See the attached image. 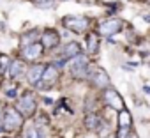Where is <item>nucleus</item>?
<instances>
[{
    "instance_id": "423d86ee",
    "label": "nucleus",
    "mask_w": 150,
    "mask_h": 138,
    "mask_svg": "<svg viewBox=\"0 0 150 138\" xmlns=\"http://www.w3.org/2000/svg\"><path fill=\"white\" fill-rule=\"evenodd\" d=\"M104 103H106L110 108L117 110V112H120V110H124V108H125L122 96H120L115 89H106V90H104Z\"/></svg>"
},
{
    "instance_id": "b1692460",
    "label": "nucleus",
    "mask_w": 150,
    "mask_h": 138,
    "mask_svg": "<svg viewBox=\"0 0 150 138\" xmlns=\"http://www.w3.org/2000/svg\"><path fill=\"white\" fill-rule=\"evenodd\" d=\"M0 65H2V64H0Z\"/></svg>"
},
{
    "instance_id": "9b49d317",
    "label": "nucleus",
    "mask_w": 150,
    "mask_h": 138,
    "mask_svg": "<svg viewBox=\"0 0 150 138\" xmlns=\"http://www.w3.org/2000/svg\"><path fill=\"white\" fill-rule=\"evenodd\" d=\"M44 69H46V64H35V65H30L25 76H27V80H28L32 85H37V83L41 82V78H42Z\"/></svg>"
},
{
    "instance_id": "aec40b11",
    "label": "nucleus",
    "mask_w": 150,
    "mask_h": 138,
    "mask_svg": "<svg viewBox=\"0 0 150 138\" xmlns=\"http://www.w3.org/2000/svg\"><path fill=\"white\" fill-rule=\"evenodd\" d=\"M16 89H9V90H6V97H9V99H14L16 97Z\"/></svg>"
},
{
    "instance_id": "f8f14e48",
    "label": "nucleus",
    "mask_w": 150,
    "mask_h": 138,
    "mask_svg": "<svg viewBox=\"0 0 150 138\" xmlns=\"http://www.w3.org/2000/svg\"><path fill=\"white\" fill-rule=\"evenodd\" d=\"M25 138H48V129L44 127V122L30 126L25 131Z\"/></svg>"
},
{
    "instance_id": "f03ea898",
    "label": "nucleus",
    "mask_w": 150,
    "mask_h": 138,
    "mask_svg": "<svg viewBox=\"0 0 150 138\" xmlns=\"http://www.w3.org/2000/svg\"><path fill=\"white\" fill-rule=\"evenodd\" d=\"M62 25L72 32H76V34H81L88 28L90 21L85 16H65V18H62Z\"/></svg>"
},
{
    "instance_id": "20e7f679",
    "label": "nucleus",
    "mask_w": 150,
    "mask_h": 138,
    "mask_svg": "<svg viewBox=\"0 0 150 138\" xmlns=\"http://www.w3.org/2000/svg\"><path fill=\"white\" fill-rule=\"evenodd\" d=\"M122 27H124L122 20H118V18H108V20H104V21L99 23V32L103 36H115V34H118L122 30Z\"/></svg>"
},
{
    "instance_id": "39448f33",
    "label": "nucleus",
    "mask_w": 150,
    "mask_h": 138,
    "mask_svg": "<svg viewBox=\"0 0 150 138\" xmlns=\"http://www.w3.org/2000/svg\"><path fill=\"white\" fill-rule=\"evenodd\" d=\"M18 110L21 112V115H27V117L34 115V112H35V96L32 92H25L21 96V99L18 101Z\"/></svg>"
},
{
    "instance_id": "4be33fe9",
    "label": "nucleus",
    "mask_w": 150,
    "mask_h": 138,
    "mask_svg": "<svg viewBox=\"0 0 150 138\" xmlns=\"http://www.w3.org/2000/svg\"><path fill=\"white\" fill-rule=\"evenodd\" d=\"M143 20L145 21H150V14H143Z\"/></svg>"
},
{
    "instance_id": "393cba45",
    "label": "nucleus",
    "mask_w": 150,
    "mask_h": 138,
    "mask_svg": "<svg viewBox=\"0 0 150 138\" xmlns=\"http://www.w3.org/2000/svg\"><path fill=\"white\" fill-rule=\"evenodd\" d=\"M92 138H94V136H92Z\"/></svg>"
},
{
    "instance_id": "2eb2a0df",
    "label": "nucleus",
    "mask_w": 150,
    "mask_h": 138,
    "mask_svg": "<svg viewBox=\"0 0 150 138\" xmlns=\"http://www.w3.org/2000/svg\"><path fill=\"white\" fill-rule=\"evenodd\" d=\"M132 126V115L129 110H120L118 112V129H131Z\"/></svg>"
},
{
    "instance_id": "dca6fc26",
    "label": "nucleus",
    "mask_w": 150,
    "mask_h": 138,
    "mask_svg": "<svg viewBox=\"0 0 150 138\" xmlns=\"http://www.w3.org/2000/svg\"><path fill=\"white\" fill-rule=\"evenodd\" d=\"M103 126V119L97 115V113H92V115H87L85 119V127L87 129H92V131H97L99 127Z\"/></svg>"
},
{
    "instance_id": "f3484780",
    "label": "nucleus",
    "mask_w": 150,
    "mask_h": 138,
    "mask_svg": "<svg viewBox=\"0 0 150 138\" xmlns=\"http://www.w3.org/2000/svg\"><path fill=\"white\" fill-rule=\"evenodd\" d=\"M87 48H88V53H97L99 51V36L96 32L87 36Z\"/></svg>"
},
{
    "instance_id": "5701e85b",
    "label": "nucleus",
    "mask_w": 150,
    "mask_h": 138,
    "mask_svg": "<svg viewBox=\"0 0 150 138\" xmlns=\"http://www.w3.org/2000/svg\"><path fill=\"white\" fill-rule=\"evenodd\" d=\"M129 138H138V134H136V133H131V136H129Z\"/></svg>"
},
{
    "instance_id": "1a4fd4ad",
    "label": "nucleus",
    "mask_w": 150,
    "mask_h": 138,
    "mask_svg": "<svg viewBox=\"0 0 150 138\" xmlns=\"http://www.w3.org/2000/svg\"><path fill=\"white\" fill-rule=\"evenodd\" d=\"M90 76H92L94 85L99 87V89H104V87L110 85V76H108V73L103 67H94V71L90 73Z\"/></svg>"
},
{
    "instance_id": "6e6552de",
    "label": "nucleus",
    "mask_w": 150,
    "mask_h": 138,
    "mask_svg": "<svg viewBox=\"0 0 150 138\" xmlns=\"http://www.w3.org/2000/svg\"><path fill=\"white\" fill-rule=\"evenodd\" d=\"M42 50H44V46L41 44V43H32V44H27V46H23V50H21V53H23V58L25 60H37L41 55H42Z\"/></svg>"
},
{
    "instance_id": "4468645a",
    "label": "nucleus",
    "mask_w": 150,
    "mask_h": 138,
    "mask_svg": "<svg viewBox=\"0 0 150 138\" xmlns=\"http://www.w3.org/2000/svg\"><path fill=\"white\" fill-rule=\"evenodd\" d=\"M76 55H80V44L78 43H67L64 48H62V53H60V57L62 58H74Z\"/></svg>"
},
{
    "instance_id": "6ab92c4d",
    "label": "nucleus",
    "mask_w": 150,
    "mask_h": 138,
    "mask_svg": "<svg viewBox=\"0 0 150 138\" xmlns=\"http://www.w3.org/2000/svg\"><path fill=\"white\" fill-rule=\"evenodd\" d=\"M34 4H35V7H39V9H53V7L57 6L55 0H34Z\"/></svg>"
},
{
    "instance_id": "a211bd4d",
    "label": "nucleus",
    "mask_w": 150,
    "mask_h": 138,
    "mask_svg": "<svg viewBox=\"0 0 150 138\" xmlns=\"http://www.w3.org/2000/svg\"><path fill=\"white\" fill-rule=\"evenodd\" d=\"M35 39H37V30H30V32H27V34L21 37V44H23V46L32 44V43H35Z\"/></svg>"
},
{
    "instance_id": "9d476101",
    "label": "nucleus",
    "mask_w": 150,
    "mask_h": 138,
    "mask_svg": "<svg viewBox=\"0 0 150 138\" xmlns=\"http://www.w3.org/2000/svg\"><path fill=\"white\" fill-rule=\"evenodd\" d=\"M58 43H60V36H58L57 30L46 28V30L42 32V36H41V44H42L44 48H55Z\"/></svg>"
},
{
    "instance_id": "412c9836",
    "label": "nucleus",
    "mask_w": 150,
    "mask_h": 138,
    "mask_svg": "<svg viewBox=\"0 0 150 138\" xmlns=\"http://www.w3.org/2000/svg\"><path fill=\"white\" fill-rule=\"evenodd\" d=\"M143 92H145V94H150V87H148V85H145V87H143Z\"/></svg>"
},
{
    "instance_id": "f257e3e1",
    "label": "nucleus",
    "mask_w": 150,
    "mask_h": 138,
    "mask_svg": "<svg viewBox=\"0 0 150 138\" xmlns=\"http://www.w3.org/2000/svg\"><path fill=\"white\" fill-rule=\"evenodd\" d=\"M71 73L74 78H87L90 73H92V69H90V64H88V58L85 55H76L72 58L71 62Z\"/></svg>"
},
{
    "instance_id": "7ed1b4c3",
    "label": "nucleus",
    "mask_w": 150,
    "mask_h": 138,
    "mask_svg": "<svg viewBox=\"0 0 150 138\" xmlns=\"http://www.w3.org/2000/svg\"><path fill=\"white\" fill-rule=\"evenodd\" d=\"M2 122H4V127H6V129H16V127H20V126L23 124L21 112L16 110V108L7 106V108L4 110V119H2Z\"/></svg>"
},
{
    "instance_id": "0eeeda50",
    "label": "nucleus",
    "mask_w": 150,
    "mask_h": 138,
    "mask_svg": "<svg viewBox=\"0 0 150 138\" xmlns=\"http://www.w3.org/2000/svg\"><path fill=\"white\" fill-rule=\"evenodd\" d=\"M60 69L55 65V64H50V65H46V69H44V73H42V78H41V82H39V85L41 87H51L57 80H58V73Z\"/></svg>"
},
{
    "instance_id": "ddd939ff",
    "label": "nucleus",
    "mask_w": 150,
    "mask_h": 138,
    "mask_svg": "<svg viewBox=\"0 0 150 138\" xmlns=\"http://www.w3.org/2000/svg\"><path fill=\"white\" fill-rule=\"evenodd\" d=\"M25 64L21 60H13L11 65H9V76L13 80H20L21 76H25Z\"/></svg>"
}]
</instances>
